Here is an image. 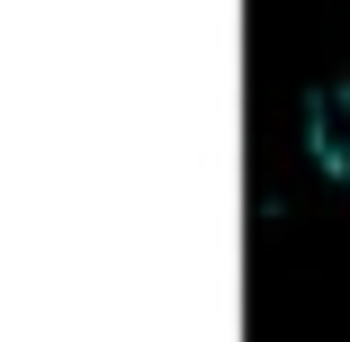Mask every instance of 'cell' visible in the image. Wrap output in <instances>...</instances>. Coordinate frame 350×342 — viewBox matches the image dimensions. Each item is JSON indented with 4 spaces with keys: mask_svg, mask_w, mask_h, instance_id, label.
Here are the masks:
<instances>
[{
    "mask_svg": "<svg viewBox=\"0 0 350 342\" xmlns=\"http://www.w3.org/2000/svg\"><path fill=\"white\" fill-rule=\"evenodd\" d=\"M306 154L332 189H350V82H323L306 99Z\"/></svg>",
    "mask_w": 350,
    "mask_h": 342,
    "instance_id": "obj_1",
    "label": "cell"
}]
</instances>
